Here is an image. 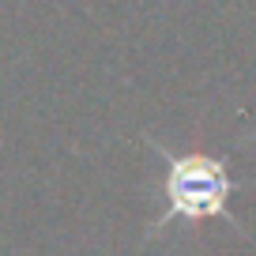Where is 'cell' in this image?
Returning a JSON list of instances; mask_svg holds the SVG:
<instances>
[{
  "label": "cell",
  "mask_w": 256,
  "mask_h": 256,
  "mask_svg": "<svg viewBox=\"0 0 256 256\" xmlns=\"http://www.w3.org/2000/svg\"><path fill=\"white\" fill-rule=\"evenodd\" d=\"M151 151L162 158V211L154 215V222L147 226V238H154L158 230H166L170 222L184 218H226L241 230V222L230 211V196L238 192V181L230 177V158L211 151H170V147L154 144Z\"/></svg>",
  "instance_id": "cell-1"
}]
</instances>
